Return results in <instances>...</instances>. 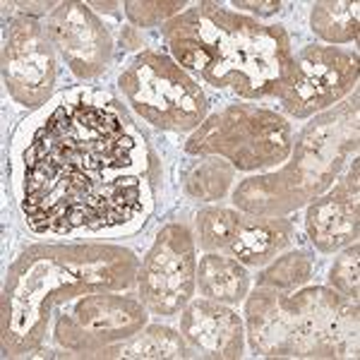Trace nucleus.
Returning <instances> with one entry per match:
<instances>
[{
  "label": "nucleus",
  "instance_id": "1",
  "mask_svg": "<svg viewBox=\"0 0 360 360\" xmlns=\"http://www.w3.org/2000/svg\"><path fill=\"white\" fill-rule=\"evenodd\" d=\"M13 142L17 195L39 233H132L152 214L156 154L108 91H65L17 127Z\"/></svg>",
  "mask_w": 360,
  "mask_h": 360
},
{
  "label": "nucleus",
  "instance_id": "2",
  "mask_svg": "<svg viewBox=\"0 0 360 360\" xmlns=\"http://www.w3.org/2000/svg\"><path fill=\"white\" fill-rule=\"evenodd\" d=\"M137 257L103 243H46L27 248L3 288V356L32 353L44 341L53 307L75 295L120 291L137 276Z\"/></svg>",
  "mask_w": 360,
  "mask_h": 360
},
{
  "label": "nucleus",
  "instance_id": "3",
  "mask_svg": "<svg viewBox=\"0 0 360 360\" xmlns=\"http://www.w3.org/2000/svg\"><path fill=\"white\" fill-rule=\"evenodd\" d=\"M164 39L180 68L243 98L278 96L293 63L286 29L200 3L166 22Z\"/></svg>",
  "mask_w": 360,
  "mask_h": 360
},
{
  "label": "nucleus",
  "instance_id": "4",
  "mask_svg": "<svg viewBox=\"0 0 360 360\" xmlns=\"http://www.w3.org/2000/svg\"><path fill=\"white\" fill-rule=\"evenodd\" d=\"M248 336L266 358H356L358 300L329 288H259L245 305Z\"/></svg>",
  "mask_w": 360,
  "mask_h": 360
},
{
  "label": "nucleus",
  "instance_id": "5",
  "mask_svg": "<svg viewBox=\"0 0 360 360\" xmlns=\"http://www.w3.org/2000/svg\"><path fill=\"white\" fill-rule=\"evenodd\" d=\"M356 147L358 103L346 101L334 111L317 115L300 132L278 171L243 180L233 193L236 207L262 219L283 217L317 200L334 183Z\"/></svg>",
  "mask_w": 360,
  "mask_h": 360
},
{
  "label": "nucleus",
  "instance_id": "6",
  "mask_svg": "<svg viewBox=\"0 0 360 360\" xmlns=\"http://www.w3.org/2000/svg\"><path fill=\"white\" fill-rule=\"evenodd\" d=\"M293 147L291 125L269 108L236 103L214 113L190 135L185 152L195 156H219L238 171L278 166Z\"/></svg>",
  "mask_w": 360,
  "mask_h": 360
},
{
  "label": "nucleus",
  "instance_id": "7",
  "mask_svg": "<svg viewBox=\"0 0 360 360\" xmlns=\"http://www.w3.org/2000/svg\"><path fill=\"white\" fill-rule=\"evenodd\" d=\"M118 84L132 111L154 127L188 132L205 123V91L171 56L142 51L123 70Z\"/></svg>",
  "mask_w": 360,
  "mask_h": 360
},
{
  "label": "nucleus",
  "instance_id": "8",
  "mask_svg": "<svg viewBox=\"0 0 360 360\" xmlns=\"http://www.w3.org/2000/svg\"><path fill=\"white\" fill-rule=\"evenodd\" d=\"M139 300L152 315L173 317L193 300L197 286L195 238L188 226L168 224L137 269Z\"/></svg>",
  "mask_w": 360,
  "mask_h": 360
},
{
  "label": "nucleus",
  "instance_id": "9",
  "mask_svg": "<svg viewBox=\"0 0 360 360\" xmlns=\"http://www.w3.org/2000/svg\"><path fill=\"white\" fill-rule=\"evenodd\" d=\"M147 324L142 300L115 293H86L56 319L53 336L68 351L91 353L132 339Z\"/></svg>",
  "mask_w": 360,
  "mask_h": 360
},
{
  "label": "nucleus",
  "instance_id": "10",
  "mask_svg": "<svg viewBox=\"0 0 360 360\" xmlns=\"http://www.w3.org/2000/svg\"><path fill=\"white\" fill-rule=\"evenodd\" d=\"M358 82V58L336 46H305L293 56L283 89V108L295 118H307L334 106Z\"/></svg>",
  "mask_w": 360,
  "mask_h": 360
},
{
  "label": "nucleus",
  "instance_id": "11",
  "mask_svg": "<svg viewBox=\"0 0 360 360\" xmlns=\"http://www.w3.org/2000/svg\"><path fill=\"white\" fill-rule=\"evenodd\" d=\"M200 245L207 252L229 255L248 266H262L293 240V224L274 217H243L233 209L209 207L197 214Z\"/></svg>",
  "mask_w": 360,
  "mask_h": 360
},
{
  "label": "nucleus",
  "instance_id": "12",
  "mask_svg": "<svg viewBox=\"0 0 360 360\" xmlns=\"http://www.w3.org/2000/svg\"><path fill=\"white\" fill-rule=\"evenodd\" d=\"M56 56L46 27L32 15H17L5 29L3 79L22 106L49 103L56 84Z\"/></svg>",
  "mask_w": 360,
  "mask_h": 360
},
{
  "label": "nucleus",
  "instance_id": "13",
  "mask_svg": "<svg viewBox=\"0 0 360 360\" xmlns=\"http://www.w3.org/2000/svg\"><path fill=\"white\" fill-rule=\"evenodd\" d=\"M46 32L68 68L79 79H94L111 65L113 41L103 22L84 3H58L49 15Z\"/></svg>",
  "mask_w": 360,
  "mask_h": 360
},
{
  "label": "nucleus",
  "instance_id": "14",
  "mask_svg": "<svg viewBox=\"0 0 360 360\" xmlns=\"http://www.w3.org/2000/svg\"><path fill=\"white\" fill-rule=\"evenodd\" d=\"M358 205V159H353V166L339 180V185L327 195L317 197L307 209L305 229L319 252L329 255L356 243Z\"/></svg>",
  "mask_w": 360,
  "mask_h": 360
},
{
  "label": "nucleus",
  "instance_id": "15",
  "mask_svg": "<svg viewBox=\"0 0 360 360\" xmlns=\"http://www.w3.org/2000/svg\"><path fill=\"white\" fill-rule=\"evenodd\" d=\"M180 334L207 358H240L245 348L243 319L217 300H195L185 305Z\"/></svg>",
  "mask_w": 360,
  "mask_h": 360
},
{
  "label": "nucleus",
  "instance_id": "16",
  "mask_svg": "<svg viewBox=\"0 0 360 360\" xmlns=\"http://www.w3.org/2000/svg\"><path fill=\"white\" fill-rule=\"evenodd\" d=\"M200 293L217 303H238L248 295L250 276L238 259L229 255L207 252L197 264Z\"/></svg>",
  "mask_w": 360,
  "mask_h": 360
},
{
  "label": "nucleus",
  "instance_id": "17",
  "mask_svg": "<svg viewBox=\"0 0 360 360\" xmlns=\"http://www.w3.org/2000/svg\"><path fill=\"white\" fill-rule=\"evenodd\" d=\"M358 3H317L310 15V27L329 44H351L358 39Z\"/></svg>",
  "mask_w": 360,
  "mask_h": 360
},
{
  "label": "nucleus",
  "instance_id": "18",
  "mask_svg": "<svg viewBox=\"0 0 360 360\" xmlns=\"http://www.w3.org/2000/svg\"><path fill=\"white\" fill-rule=\"evenodd\" d=\"M231 183H233V166H229L219 156H202L183 173L185 193L195 200H221Z\"/></svg>",
  "mask_w": 360,
  "mask_h": 360
},
{
  "label": "nucleus",
  "instance_id": "19",
  "mask_svg": "<svg viewBox=\"0 0 360 360\" xmlns=\"http://www.w3.org/2000/svg\"><path fill=\"white\" fill-rule=\"evenodd\" d=\"M118 358H185L188 351H185L183 336L176 334L173 329L161 327V324H152L147 327L142 334L130 339L125 346H120L115 351Z\"/></svg>",
  "mask_w": 360,
  "mask_h": 360
},
{
  "label": "nucleus",
  "instance_id": "20",
  "mask_svg": "<svg viewBox=\"0 0 360 360\" xmlns=\"http://www.w3.org/2000/svg\"><path fill=\"white\" fill-rule=\"evenodd\" d=\"M312 274V257L303 250H295L278 257L269 269H264L257 278L259 288H274V291H291L305 283Z\"/></svg>",
  "mask_w": 360,
  "mask_h": 360
},
{
  "label": "nucleus",
  "instance_id": "21",
  "mask_svg": "<svg viewBox=\"0 0 360 360\" xmlns=\"http://www.w3.org/2000/svg\"><path fill=\"white\" fill-rule=\"evenodd\" d=\"M358 255L360 248L358 243H351L344 252L339 255V259L332 264V271H329V283L339 291L341 295L351 300H358L360 288H358Z\"/></svg>",
  "mask_w": 360,
  "mask_h": 360
},
{
  "label": "nucleus",
  "instance_id": "22",
  "mask_svg": "<svg viewBox=\"0 0 360 360\" xmlns=\"http://www.w3.org/2000/svg\"><path fill=\"white\" fill-rule=\"evenodd\" d=\"M125 15L132 25L137 27H154L161 22H168L173 17L183 13V8H188V3H125Z\"/></svg>",
  "mask_w": 360,
  "mask_h": 360
},
{
  "label": "nucleus",
  "instance_id": "23",
  "mask_svg": "<svg viewBox=\"0 0 360 360\" xmlns=\"http://www.w3.org/2000/svg\"><path fill=\"white\" fill-rule=\"evenodd\" d=\"M233 8H240V10H250V13H257L262 17H269L281 10V3H250V0H233Z\"/></svg>",
  "mask_w": 360,
  "mask_h": 360
},
{
  "label": "nucleus",
  "instance_id": "24",
  "mask_svg": "<svg viewBox=\"0 0 360 360\" xmlns=\"http://www.w3.org/2000/svg\"><path fill=\"white\" fill-rule=\"evenodd\" d=\"M120 39H123V46H127V49H135V46H139V34H137V29H135V27L123 29Z\"/></svg>",
  "mask_w": 360,
  "mask_h": 360
}]
</instances>
